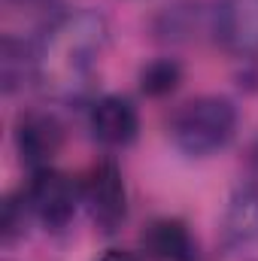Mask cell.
Wrapping results in <instances>:
<instances>
[{"instance_id":"obj_1","label":"cell","mask_w":258,"mask_h":261,"mask_svg":"<svg viewBox=\"0 0 258 261\" xmlns=\"http://www.w3.org/2000/svg\"><path fill=\"white\" fill-rule=\"evenodd\" d=\"M110 43L107 18L94 9H76L64 12L55 24L43 31L40 40H34V58H37V82L52 91L55 97H79Z\"/></svg>"},{"instance_id":"obj_2","label":"cell","mask_w":258,"mask_h":261,"mask_svg":"<svg viewBox=\"0 0 258 261\" xmlns=\"http://www.w3.org/2000/svg\"><path fill=\"white\" fill-rule=\"evenodd\" d=\"M237 130V110L225 97H194L189 100L176 116H173V143L192 155V158H207L231 143Z\"/></svg>"},{"instance_id":"obj_3","label":"cell","mask_w":258,"mask_h":261,"mask_svg":"<svg viewBox=\"0 0 258 261\" xmlns=\"http://www.w3.org/2000/svg\"><path fill=\"white\" fill-rule=\"evenodd\" d=\"M85 203L91 213V222L104 234H116L128 216V192L122 170L113 158H104L91 167L85 179Z\"/></svg>"},{"instance_id":"obj_4","label":"cell","mask_w":258,"mask_h":261,"mask_svg":"<svg viewBox=\"0 0 258 261\" xmlns=\"http://www.w3.org/2000/svg\"><path fill=\"white\" fill-rule=\"evenodd\" d=\"M28 203L34 210V216L49 228V231H64L76 213V203H79V189L76 182L55 170V167H43V170H34V179L28 186Z\"/></svg>"},{"instance_id":"obj_5","label":"cell","mask_w":258,"mask_h":261,"mask_svg":"<svg viewBox=\"0 0 258 261\" xmlns=\"http://www.w3.org/2000/svg\"><path fill=\"white\" fill-rule=\"evenodd\" d=\"M64 130L55 116L49 113H21L15 122V146L21 161L31 170L52 167V158L61 152Z\"/></svg>"},{"instance_id":"obj_6","label":"cell","mask_w":258,"mask_h":261,"mask_svg":"<svg viewBox=\"0 0 258 261\" xmlns=\"http://www.w3.org/2000/svg\"><path fill=\"white\" fill-rule=\"evenodd\" d=\"M216 37L237 55H258V0H222L216 6Z\"/></svg>"},{"instance_id":"obj_7","label":"cell","mask_w":258,"mask_h":261,"mask_svg":"<svg viewBox=\"0 0 258 261\" xmlns=\"http://www.w3.org/2000/svg\"><path fill=\"white\" fill-rule=\"evenodd\" d=\"M140 119L137 110L131 107V100L119 94H107L91 107V134L94 140H100L104 146H128L137 140Z\"/></svg>"},{"instance_id":"obj_8","label":"cell","mask_w":258,"mask_h":261,"mask_svg":"<svg viewBox=\"0 0 258 261\" xmlns=\"http://www.w3.org/2000/svg\"><path fill=\"white\" fill-rule=\"evenodd\" d=\"M140 243H143V252L152 261H194L197 258V246H194L192 231L179 219H155L143 231Z\"/></svg>"},{"instance_id":"obj_9","label":"cell","mask_w":258,"mask_h":261,"mask_svg":"<svg viewBox=\"0 0 258 261\" xmlns=\"http://www.w3.org/2000/svg\"><path fill=\"white\" fill-rule=\"evenodd\" d=\"M225 240L231 246H246L258 240V189L255 186H243L237 189L234 197L228 200L225 210V222H222Z\"/></svg>"},{"instance_id":"obj_10","label":"cell","mask_w":258,"mask_h":261,"mask_svg":"<svg viewBox=\"0 0 258 261\" xmlns=\"http://www.w3.org/2000/svg\"><path fill=\"white\" fill-rule=\"evenodd\" d=\"M183 82V67L173 58H158L140 70V88L149 97H164L170 91H176V85Z\"/></svg>"},{"instance_id":"obj_11","label":"cell","mask_w":258,"mask_h":261,"mask_svg":"<svg viewBox=\"0 0 258 261\" xmlns=\"http://www.w3.org/2000/svg\"><path fill=\"white\" fill-rule=\"evenodd\" d=\"M34 216L28 195H9L3 203V219H0V228H3V240L6 243H15L24 231H28V219Z\"/></svg>"},{"instance_id":"obj_12","label":"cell","mask_w":258,"mask_h":261,"mask_svg":"<svg viewBox=\"0 0 258 261\" xmlns=\"http://www.w3.org/2000/svg\"><path fill=\"white\" fill-rule=\"evenodd\" d=\"M97 261H137V258H134L131 252H125V249H107Z\"/></svg>"}]
</instances>
